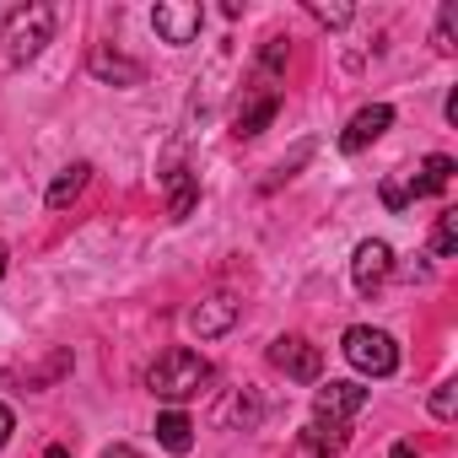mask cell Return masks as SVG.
Here are the masks:
<instances>
[{"instance_id": "23", "label": "cell", "mask_w": 458, "mask_h": 458, "mask_svg": "<svg viewBox=\"0 0 458 458\" xmlns=\"http://www.w3.org/2000/svg\"><path fill=\"white\" fill-rule=\"evenodd\" d=\"M103 458H140V453L130 442H114V447H103Z\"/></svg>"}, {"instance_id": "1", "label": "cell", "mask_w": 458, "mask_h": 458, "mask_svg": "<svg viewBox=\"0 0 458 458\" xmlns=\"http://www.w3.org/2000/svg\"><path fill=\"white\" fill-rule=\"evenodd\" d=\"M49 38H55V6H44V0L17 6L6 22H0V71H22L28 60L44 55Z\"/></svg>"}, {"instance_id": "18", "label": "cell", "mask_w": 458, "mask_h": 458, "mask_svg": "<svg viewBox=\"0 0 458 458\" xmlns=\"http://www.w3.org/2000/svg\"><path fill=\"white\" fill-rule=\"evenodd\" d=\"M308 17H313V22H324V28H345L356 12H351V6H324V0H308Z\"/></svg>"}, {"instance_id": "15", "label": "cell", "mask_w": 458, "mask_h": 458, "mask_svg": "<svg viewBox=\"0 0 458 458\" xmlns=\"http://www.w3.org/2000/svg\"><path fill=\"white\" fill-rule=\"evenodd\" d=\"M157 442H162L167 453H189V447H194V420H189L183 410H162V415H157Z\"/></svg>"}, {"instance_id": "3", "label": "cell", "mask_w": 458, "mask_h": 458, "mask_svg": "<svg viewBox=\"0 0 458 458\" xmlns=\"http://www.w3.org/2000/svg\"><path fill=\"white\" fill-rule=\"evenodd\" d=\"M340 351H345V361H351L361 377H388V372L399 367V345H394L383 329H372V324H351L345 340H340Z\"/></svg>"}, {"instance_id": "22", "label": "cell", "mask_w": 458, "mask_h": 458, "mask_svg": "<svg viewBox=\"0 0 458 458\" xmlns=\"http://www.w3.org/2000/svg\"><path fill=\"white\" fill-rule=\"evenodd\" d=\"M12 431H17V415H12V404H0V447L12 442Z\"/></svg>"}, {"instance_id": "26", "label": "cell", "mask_w": 458, "mask_h": 458, "mask_svg": "<svg viewBox=\"0 0 458 458\" xmlns=\"http://www.w3.org/2000/svg\"><path fill=\"white\" fill-rule=\"evenodd\" d=\"M44 458H71V453H65V447H49V453H44Z\"/></svg>"}, {"instance_id": "7", "label": "cell", "mask_w": 458, "mask_h": 458, "mask_svg": "<svg viewBox=\"0 0 458 458\" xmlns=\"http://www.w3.org/2000/svg\"><path fill=\"white\" fill-rule=\"evenodd\" d=\"M367 410V388L361 383H318L313 388V420H351Z\"/></svg>"}, {"instance_id": "2", "label": "cell", "mask_w": 458, "mask_h": 458, "mask_svg": "<svg viewBox=\"0 0 458 458\" xmlns=\"http://www.w3.org/2000/svg\"><path fill=\"white\" fill-rule=\"evenodd\" d=\"M205 383H210V361H205L199 351H183V345L162 351V356L151 361V372H146V388H151L157 399H173V404L194 399Z\"/></svg>"}, {"instance_id": "13", "label": "cell", "mask_w": 458, "mask_h": 458, "mask_svg": "<svg viewBox=\"0 0 458 458\" xmlns=\"http://www.w3.org/2000/svg\"><path fill=\"white\" fill-rule=\"evenodd\" d=\"M345 442H351V431H345L340 420H308V426H302V447H308L313 458H340Z\"/></svg>"}, {"instance_id": "14", "label": "cell", "mask_w": 458, "mask_h": 458, "mask_svg": "<svg viewBox=\"0 0 458 458\" xmlns=\"http://www.w3.org/2000/svg\"><path fill=\"white\" fill-rule=\"evenodd\" d=\"M87 178H92V162H71V167L49 183V194H44V199H49V210L76 205V199H81V189H87Z\"/></svg>"}, {"instance_id": "8", "label": "cell", "mask_w": 458, "mask_h": 458, "mask_svg": "<svg viewBox=\"0 0 458 458\" xmlns=\"http://www.w3.org/2000/svg\"><path fill=\"white\" fill-rule=\"evenodd\" d=\"M238 313H243V302L233 297V292H216V297H205L199 308H189V329L199 335V340H216V335H226L238 324Z\"/></svg>"}, {"instance_id": "19", "label": "cell", "mask_w": 458, "mask_h": 458, "mask_svg": "<svg viewBox=\"0 0 458 458\" xmlns=\"http://www.w3.org/2000/svg\"><path fill=\"white\" fill-rule=\"evenodd\" d=\"M453 22H458V6H442V22H437V33H431L437 55H453Z\"/></svg>"}, {"instance_id": "12", "label": "cell", "mask_w": 458, "mask_h": 458, "mask_svg": "<svg viewBox=\"0 0 458 458\" xmlns=\"http://www.w3.org/2000/svg\"><path fill=\"white\" fill-rule=\"evenodd\" d=\"M162 183H167V216H173V221H189V210L199 205V178L178 162V167L162 173Z\"/></svg>"}, {"instance_id": "25", "label": "cell", "mask_w": 458, "mask_h": 458, "mask_svg": "<svg viewBox=\"0 0 458 458\" xmlns=\"http://www.w3.org/2000/svg\"><path fill=\"white\" fill-rule=\"evenodd\" d=\"M0 281H6V243H0Z\"/></svg>"}, {"instance_id": "6", "label": "cell", "mask_w": 458, "mask_h": 458, "mask_svg": "<svg viewBox=\"0 0 458 458\" xmlns=\"http://www.w3.org/2000/svg\"><path fill=\"white\" fill-rule=\"evenodd\" d=\"M388 276H394V249H388L383 238L356 243V254H351V281H356V292H361V297H377V292L388 286Z\"/></svg>"}, {"instance_id": "9", "label": "cell", "mask_w": 458, "mask_h": 458, "mask_svg": "<svg viewBox=\"0 0 458 458\" xmlns=\"http://www.w3.org/2000/svg\"><path fill=\"white\" fill-rule=\"evenodd\" d=\"M276 108H281V92H276V87H254V92L238 103L233 135H238V140H254V135H265V130H270V119H276Z\"/></svg>"}, {"instance_id": "21", "label": "cell", "mask_w": 458, "mask_h": 458, "mask_svg": "<svg viewBox=\"0 0 458 458\" xmlns=\"http://www.w3.org/2000/svg\"><path fill=\"white\" fill-rule=\"evenodd\" d=\"M383 205H388V210H404V205H410V194H404V183H399V178H388V183H383Z\"/></svg>"}, {"instance_id": "17", "label": "cell", "mask_w": 458, "mask_h": 458, "mask_svg": "<svg viewBox=\"0 0 458 458\" xmlns=\"http://www.w3.org/2000/svg\"><path fill=\"white\" fill-rule=\"evenodd\" d=\"M431 249H437V259H453V254H458V210H442V216H437Z\"/></svg>"}, {"instance_id": "10", "label": "cell", "mask_w": 458, "mask_h": 458, "mask_svg": "<svg viewBox=\"0 0 458 458\" xmlns=\"http://www.w3.org/2000/svg\"><path fill=\"white\" fill-rule=\"evenodd\" d=\"M388 124H394V108H388V103H372V108H361V114H356V119L340 130V151H345V157L367 151V146H372V140H377Z\"/></svg>"}, {"instance_id": "4", "label": "cell", "mask_w": 458, "mask_h": 458, "mask_svg": "<svg viewBox=\"0 0 458 458\" xmlns=\"http://www.w3.org/2000/svg\"><path fill=\"white\" fill-rule=\"evenodd\" d=\"M151 28H157V38H162V44L183 49V44H194V38H199V28H205V6H199V0H157Z\"/></svg>"}, {"instance_id": "24", "label": "cell", "mask_w": 458, "mask_h": 458, "mask_svg": "<svg viewBox=\"0 0 458 458\" xmlns=\"http://www.w3.org/2000/svg\"><path fill=\"white\" fill-rule=\"evenodd\" d=\"M388 458H420V453H415V442H394V453H388Z\"/></svg>"}, {"instance_id": "16", "label": "cell", "mask_w": 458, "mask_h": 458, "mask_svg": "<svg viewBox=\"0 0 458 458\" xmlns=\"http://www.w3.org/2000/svg\"><path fill=\"white\" fill-rule=\"evenodd\" d=\"M92 76H103V81H124V87H135L146 71L135 65V60H124V55H108V49H92Z\"/></svg>"}, {"instance_id": "5", "label": "cell", "mask_w": 458, "mask_h": 458, "mask_svg": "<svg viewBox=\"0 0 458 458\" xmlns=\"http://www.w3.org/2000/svg\"><path fill=\"white\" fill-rule=\"evenodd\" d=\"M270 361H276L286 377H297V383H324V351H318L308 335H281V340L270 345Z\"/></svg>"}, {"instance_id": "11", "label": "cell", "mask_w": 458, "mask_h": 458, "mask_svg": "<svg viewBox=\"0 0 458 458\" xmlns=\"http://www.w3.org/2000/svg\"><path fill=\"white\" fill-rule=\"evenodd\" d=\"M453 173H458V162H453V157H442V151H431V157H426L410 178H399V183H404V194H410V199H426V194H442V189L453 183Z\"/></svg>"}, {"instance_id": "20", "label": "cell", "mask_w": 458, "mask_h": 458, "mask_svg": "<svg viewBox=\"0 0 458 458\" xmlns=\"http://www.w3.org/2000/svg\"><path fill=\"white\" fill-rule=\"evenodd\" d=\"M453 404H458V383H442V388L431 394V415H437V420H453Z\"/></svg>"}]
</instances>
